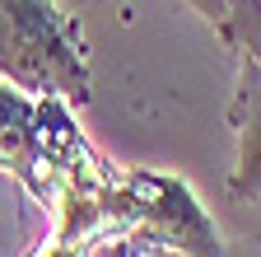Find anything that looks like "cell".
I'll list each match as a JSON object with an SVG mask.
<instances>
[{
    "mask_svg": "<svg viewBox=\"0 0 261 257\" xmlns=\"http://www.w3.org/2000/svg\"><path fill=\"white\" fill-rule=\"evenodd\" d=\"M51 239L98 252H177V257H219L215 220L201 211L191 187L173 173L117 169L103 164L93 182L70 192L51 211Z\"/></svg>",
    "mask_w": 261,
    "mask_h": 257,
    "instance_id": "1",
    "label": "cell"
},
{
    "mask_svg": "<svg viewBox=\"0 0 261 257\" xmlns=\"http://www.w3.org/2000/svg\"><path fill=\"white\" fill-rule=\"evenodd\" d=\"M108 154H98L61 99H28L0 80V173H10L47 215L84 187Z\"/></svg>",
    "mask_w": 261,
    "mask_h": 257,
    "instance_id": "2",
    "label": "cell"
},
{
    "mask_svg": "<svg viewBox=\"0 0 261 257\" xmlns=\"http://www.w3.org/2000/svg\"><path fill=\"white\" fill-rule=\"evenodd\" d=\"M0 80L28 99H61L65 108L93 99L80 28L56 0H0Z\"/></svg>",
    "mask_w": 261,
    "mask_h": 257,
    "instance_id": "3",
    "label": "cell"
},
{
    "mask_svg": "<svg viewBox=\"0 0 261 257\" xmlns=\"http://www.w3.org/2000/svg\"><path fill=\"white\" fill-rule=\"evenodd\" d=\"M238 108H243V117L233 112V122H238V173L228 178V192L261 201V71L252 61L243 66Z\"/></svg>",
    "mask_w": 261,
    "mask_h": 257,
    "instance_id": "4",
    "label": "cell"
},
{
    "mask_svg": "<svg viewBox=\"0 0 261 257\" xmlns=\"http://www.w3.org/2000/svg\"><path fill=\"white\" fill-rule=\"evenodd\" d=\"M233 42L261 71V0H233Z\"/></svg>",
    "mask_w": 261,
    "mask_h": 257,
    "instance_id": "5",
    "label": "cell"
},
{
    "mask_svg": "<svg viewBox=\"0 0 261 257\" xmlns=\"http://www.w3.org/2000/svg\"><path fill=\"white\" fill-rule=\"evenodd\" d=\"M187 5H196V10L215 24V33L233 47V0H187Z\"/></svg>",
    "mask_w": 261,
    "mask_h": 257,
    "instance_id": "6",
    "label": "cell"
},
{
    "mask_svg": "<svg viewBox=\"0 0 261 257\" xmlns=\"http://www.w3.org/2000/svg\"><path fill=\"white\" fill-rule=\"evenodd\" d=\"M33 257H93V252H89V248H75V243H61V239L47 234V243L33 252Z\"/></svg>",
    "mask_w": 261,
    "mask_h": 257,
    "instance_id": "7",
    "label": "cell"
},
{
    "mask_svg": "<svg viewBox=\"0 0 261 257\" xmlns=\"http://www.w3.org/2000/svg\"><path fill=\"white\" fill-rule=\"evenodd\" d=\"M117 257H177V252H130V248H117Z\"/></svg>",
    "mask_w": 261,
    "mask_h": 257,
    "instance_id": "8",
    "label": "cell"
}]
</instances>
